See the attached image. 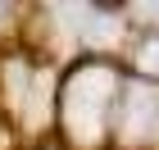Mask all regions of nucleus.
Segmentation results:
<instances>
[{
	"label": "nucleus",
	"mask_w": 159,
	"mask_h": 150,
	"mask_svg": "<svg viewBox=\"0 0 159 150\" xmlns=\"http://www.w3.org/2000/svg\"><path fill=\"white\" fill-rule=\"evenodd\" d=\"M109 87H114L109 68H82L68 82V91H64V118H68L77 141H91L100 132V118H105V105H109Z\"/></svg>",
	"instance_id": "1"
},
{
	"label": "nucleus",
	"mask_w": 159,
	"mask_h": 150,
	"mask_svg": "<svg viewBox=\"0 0 159 150\" xmlns=\"http://www.w3.org/2000/svg\"><path fill=\"white\" fill-rule=\"evenodd\" d=\"M141 68L159 73V41H146V46H141Z\"/></svg>",
	"instance_id": "4"
},
{
	"label": "nucleus",
	"mask_w": 159,
	"mask_h": 150,
	"mask_svg": "<svg viewBox=\"0 0 159 150\" xmlns=\"http://www.w3.org/2000/svg\"><path fill=\"white\" fill-rule=\"evenodd\" d=\"M159 132V87L150 82H132L127 87V137L146 141Z\"/></svg>",
	"instance_id": "2"
},
{
	"label": "nucleus",
	"mask_w": 159,
	"mask_h": 150,
	"mask_svg": "<svg viewBox=\"0 0 159 150\" xmlns=\"http://www.w3.org/2000/svg\"><path fill=\"white\" fill-rule=\"evenodd\" d=\"M82 37L91 41V46H109V41L118 37V18H114L109 9H86V23H82Z\"/></svg>",
	"instance_id": "3"
}]
</instances>
